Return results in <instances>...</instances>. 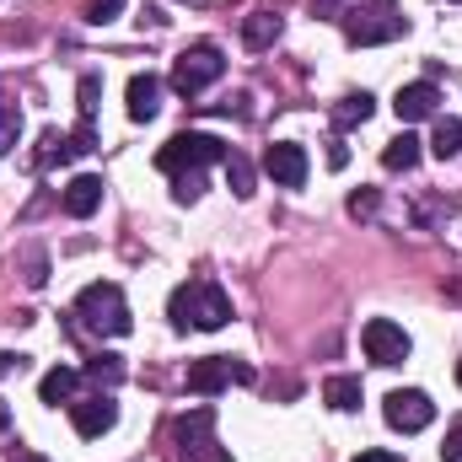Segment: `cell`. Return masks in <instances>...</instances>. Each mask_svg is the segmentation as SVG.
I'll list each match as a JSON object with an SVG mask.
<instances>
[{
  "mask_svg": "<svg viewBox=\"0 0 462 462\" xmlns=\"http://www.w3.org/2000/svg\"><path fill=\"white\" fill-rule=\"evenodd\" d=\"M5 425H11V409H5V403H0V430H5Z\"/></svg>",
  "mask_w": 462,
  "mask_h": 462,
  "instance_id": "cell-34",
  "label": "cell"
},
{
  "mask_svg": "<svg viewBox=\"0 0 462 462\" xmlns=\"http://www.w3.org/2000/svg\"><path fill=\"white\" fill-rule=\"evenodd\" d=\"M349 162V151H345V140H334V145H328V167H345Z\"/></svg>",
  "mask_w": 462,
  "mask_h": 462,
  "instance_id": "cell-31",
  "label": "cell"
},
{
  "mask_svg": "<svg viewBox=\"0 0 462 462\" xmlns=\"http://www.w3.org/2000/svg\"><path fill=\"white\" fill-rule=\"evenodd\" d=\"M382 414H387L393 430L414 436V430H425V425L436 420V403H430V393H420V387H398V393H387Z\"/></svg>",
  "mask_w": 462,
  "mask_h": 462,
  "instance_id": "cell-8",
  "label": "cell"
},
{
  "mask_svg": "<svg viewBox=\"0 0 462 462\" xmlns=\"http://www.w3.org/2000/svg\"><path fill=\"white\" fill-rule=\"evenodd\" d=\"M263 172H269L280 189H301L307 172H312V162H307V151H301L296 140H280V145L263 151Z\"/></svg>",
  "mask_w": 462,
  "mask_h": 462,
  "instance_id": "cell-11",
  "label": "cell"
},
{
  "mask_svg": "<svg viewBox=\"0 0 462 462\" xmlns=\"http://www.w3.org/2000/svg\"><path fill=\"white\" fill-rule=\"evenodd\" d=\"M11 371H27V355H11V349H0V382H5Z\"/></svg>",
  "mask_w": 462,
  "mask_h": 462,
  "instance_id": "cell-30",
  "label": "cell"
},
{
  "mask_svg": "<svg viewBox=\"0 0 462 462\" xmlns=\"http://www.w3.org/2000/svg\"><path fill=\"white\" fill-rule=\"evenodd\" d=\"M60 205H65V216H70V221L97 216V210H103V178H92V172L70 178V183H65V194H60Z\"/></svg>",
  "mask_w": 462,
  "mask_h": 462,
  "instance_id": "cell-12",
  "label": "cell"
},
{
  "mask_svg": "<svg viewBox=\"0 0 462 462\" xmlns=\"http://www.w3.org/2000/svg\"><path fill=\"white\" fill-rule=\"evenodd\" d=\"M70 425H76V436H87V441L108 436V430L118 425L114 393H92V398H76V403H70Z\"/></svg>",
  "mask_w": 462,
  "mask_h": 462,
  "instance_id": "cell-10",
  "label": "cell"
},
{
  "mask_svg": "<svg viewBox=\"0 0 462 462\" xmlns=\"http://www.w3.org/2000/svg\"><path fill=\"white\" fill-rule=\"evenodd\" d=\"M199 194H205V172H178V178H172V199H178V205H194Z\"/></svg>",
  "mask_w": 462,
  "mask_h": 462,
  "instance_id": "cell-24",
  "label": "cell"
},
{
  "mask_svg": "<svg viewBox=\"0 0 462 462\" xmlns=\"http://www.w3.org/2000/svg\"><path fill=\"white\" fill-rule=\"evenodd\" d=\"M345 38L355 49H371V43H387V38H398V32H409V16L393 5V0H360V5H349L345 16Z\"/></svg>",
  "mask_w": 462,
  "mask_h": 462,
  "instance_id": "cell-4",
  "label": "cell"
},
{
  "mask_svg": "<svg viewBox=\"0 0 462 462\" xmlns=\"http://www.w3.org/2000/svg\"><path fill=\"white\" fill-rule=\"evenodd\" d=\"M76 387H81V371H70V365H54V371H43V382H38V398L43 403H76Z\"/></svg>",
  "mask_w": 462,
  "mask_h": 462,
  "instance_id": "cell-15",
  "label": "cell"
},
{
  "mask_svg": "<svg viewBox=\"0 0 462 462\" xmlns=\"http://www.w3.org/2000/svg\"><path fill=\"white\" fill-rule=\"evenodd\" d=\"M420 145H425V140L403 129L398 140H387V151H382V167H387V172H414V167H420Z\"/></svg>",
  "mask_w": 462,
  "mask_h": 462,
  "instance_id": "cell-16",
  "label": "cell"
},
{
  "mask_svg": "<svg viewBox=\"0 0 462 462\" xmlns=\"http://www.w3.org/2000/svg\"><path fill=\"white\" fill-rule=\"evenodd\" d=\"M167 312H172L178 328H205V334H216V328L231 323V296L216 285V280H189V285L172 291Z\"/></svg>",
  "mask_w": 462,
  "mask_h": 462,
  "instance_id": "cell-1",
  "label": "cell"
},
{
  "mask_svg": "<svg viewBox=\"0 0 462 462\" xmlns=\"http://www.w3.org/2000/svg\"><path fill=\"white\" fill-rule=\"evenodd\" d=\"M355 462H398V457H393V452H360Z\"/></svg>",
  "mask_w": 462,
  "mask_h": 462,
  "instance_id": "cell-32",
  "label": "cell"
},
{
  "mask_svg": "<svg viewBox=\"0 0 462 462\" xmlns=\"http://www.w3.org/2000/svg\"><path fill=\"white\" fill-rule=\"evenodd\" d=\"M376 205H382L376 189H355V194H349V216H376Z\"/></svg>",
  "mask_w": 462,
  "mask_h": 462,
  "instance_id": "cell-29",
  "label": "cell"
},
{
  "mask_svg": "<svg viewBox=\"0 0 462 462\" xmlns=\"http://www.w3.org/2000/svg\"><path fill=\"white\" fill-rule=\"evenodd\" d=\"M76 318H81L92 334H103V339H124V334H129V301H124V291H118L114 280L87 285V291L76 296Z\"/></svg>",
  "mask_w": 462,
  "mask_h": 462,
  "instance_id": "cell-3",
  "label": "cell"
},
{
  "mask_svg": "<svg viewBox=\"0 0 462 462\" xmlns=\"http://www.w3.org/2000/svg\"><path fill=\"white\" fill-rule=\"evenodd\" d=\"M226 76V54L216 49V43H194V49H183L178 54V65H172V92H183V97H199L205 87H216Z\"/></svg>",
  "mask_w": 462,
  "mask_h": 462,
  "instance_id": "cell-5",
  "label": "cell"
},
{
  "mask_svg": "<svg viewBox=\"0 0 462 462\" xmlns=\"http://www.w3.org/2000/svg\"><path fill=\"white\" fill-rule=\"evenodd\" d=\"M280 32H285V22H280L274 11H253V16L242 22V43H247V49H269Z\"/></svg>",
  "mask_w": 462,
  "mask_h": 462,
  "instance_id": "cell-17",
  "label": "cell"
},
{
  "mask_svg": "<svg viewBox=\"0 0 462 462\" xmlns=\"http://www.w3.org/2000/svg\"><path fill=\"white\" fill-rule=\"evenodd\" d=\"M189 393H199V398H216V393H226L231 382H253V365H242V360H231V355H205V360H189Z\"/></svg>",
  "mask_w": 462,
  "mask_h": 462,
  "instance_id": "cell-7",
  "label": "cell"
},
{
  "mask_svg": "<svg viewBox=\"0 0 462 462\" xmlns=\"http://www.w3.org/2000/svg\"><path fill=\"white\" fill-rule=\"evenodd\" d=\"M436 103H441L436 81H409V87H398V97H393V114L403 118V124H420V118L436 114Z\"/></svg>",
  "mask_w": 462,
  "mask_h": 462,
  "instance_id": "cell-13",
  "label": "cell"
},
{
  "mask_svg": "<svg viewBox=\"0 0 462 462\" xmlns=\"http://www.w3.org/2000/svg\"><path fill=\"white\" fill-rule=\"evenodd\" d=\"M118 11H124V0H87V22H92V27H103V22H114Z\"/></svg>",
  "mask_w": 462,
  "mask_h": 462,
  "instance_id": "cell-27",
  "label": "cell"
},
{
  "mask_svg": "<svg viewBox=\"0 0 462 462\" xmlns=\"http://www.w3.org/2000/svg\"><path fill=\"white\" fill-rule=\"evenodd\" d=\"M226 183L236 199H247L253 194V162L247 156H236V151H226Z\"/></svg>",
  "mask_w": 462,
  "mask_h": 462,
  "instance_id": "cell-22",
  "label": "cell"
},
{
  "mask_svg": "<svg viewBox=\"0 0 462 462\" xmlns=\"http://www.w3.org/2000/svg\"><path fill=\"white\" fill-rule=\"evenodd\" d=\"M360 345H365V360L371 365H403L409 360V334L398 328V323H387V318H371L365 323V334H360Z\"/></svg>",
  "mask_w": 462,
  "mask_h": 462,
  "instance_id": "cell-9",
  "label": "cell"
},
{
  "mask_svg": "<svg viewBox=\"0 0 462 462\" xmlns=\"http://www.w3.org/2000/svg\"><path fill=\"white\" fill-rule=\"evenodd\" d=\"M16 134H22V114H16L11 103H0V156L16 145Z\"/></svg>",
  "mask_w": 462,
  "mask_h": 462,
  "instance_id": "cell-25",
  "label": "cell"
},
{
  "mask_svg": "<svg viewBox=\"0 0 462 462\" xmlns=\"http://www.w3.org/2000/svg\"><path fill=\"white\" fill-rule=\"evenodd\" d=\"M54 162H76V145H70V134H60V129H49V134H43V151H38V167H54Z\"/></svg>",
  "mask_w": 462,
  "mask_h": 462,
  "instance_id": "cell-21",
  "label": "cell"
},
{
  "mask_svg": "<svg viewBox=\"0 0 462 462\" xmlns=\"http://www.w3.org/2000/svg\"><path fill=\"white\" fill-rule=\"evenodd\" d=\"M457 387H462V360H457Z\"/></svg>",
  "mask_w": 462,
  "mask_h": 462,
  "instance_id": "cell-35",
  "label": "cell"
},
{
  "mask_svg": "<svg viewBox=\"0 0 462 462\" xmlns=\"http://www.w3.org/2000/svg\"><path fill=\"white\" fill-rule=\"evenodd\" d=\"M178 447L189 462H231V452L216 441V409H205V403L178 420Z\"/></svg>",
  "mask_w": 462,
  "mask_h": 462,
  "instance_id": "cell-6",
  "label": "cell"
},
{
  "mask_svg": "<svg viewBox=\"0 0 462 462\" xmlns=\"http://www.w3.org/2000/svg\"><path fill=\"white\" fill-rule=\"evenodd\" d=\"M76 97H81V118L92 124V114H97V97H103V81H97V76H81V87H76Z\"/></svg>",
  "mask_w": 462,
  "mask_h": 462,
  "instance_id": "cell-26",
  "label": "cell"
},
{
  "mask_svg": "<svg viewBox=\"0 0 462 462\" xmlns=\"http://www.w3.org/2000/svg\"><path fill=\"white\" fill-rule=\"evenodd\" d=\"M87 376L103 382V387H118V382H124V360H118V355H97V360L87 365Z\"/></svg>",
  "mask_w": 462,
  "mask_h": 462,
  "instance_id": "cell-23",
  "label": "cell"
},
{
  "mask_svg": "<svg viewBox=\"0 0 462 462\" xmlns=\"http://www.w3.org/2000/svg\"><path fill=\"white\" fill-rule=\"evenodd\" d=\"M11 462H43V457H38V452H16Z\"/></svg>",
  "mask_w": 462,
  "mask_h": 462,
  "instance_id": "cell-33",
  "label": "cell"
},
{
  "mask_svg": "<svg viewBox=\"0 0 462 462\" xmlns=\"http://www.w3.org/2000/svg\"><path fill=\"white\" fill-rule=\"evenodd\" d=\"M441 462H462V414L447 425V441H441Z\"/></svg>",
  "mask_w": 462,
  "mask_h": 462,
  "instance_id": "cell-28",
  "label": "cell"
},
{
  "mask_svg": "<svg viewBox=\"0 0 462 462\" xmlns=\"http://www.w3.org/2000/svg\"><path fill=\"white\" fill-rule=\"evenodd\" d=\"M430 151L441 156V162H452L462 151V118H436V129H430Z\"/></svg>",
  "mask_w": 462,
  "mask_h": 462,
  "instance_id": "cell-20",
  "label": "cell"
},
{
  "mask_svg": "<svg viewBox=\"0 0 462 462\" xmlns=\"http://www.w3.org/2000/svg\"><path fill=\"white\" fill-rule=\"evenodd\" d=\"M371 114H376V97L371 92H349L345 103L334 108V129H355V124H365Z\"/></svg>",
  "mask_w": 462,
  "mask_h": 462,
  "instance_id": "cell-19",
  "label": "cell"
},
{
  "mask_svg": "<svg viewBox=\"0 0 462 462\" xmlns=\"http://www.w3.org/2000/svg\"><path fill=\"white\" fill-rule=\"evenodd\" d=\"M124 97H129V118H134V124H145V118L162 114V81H156L151 70H145V76H129V92H124Z\"/></svg>",
  "mask_w": 462,
  "mask_h": 462,
  "instance_id": "cell-14",
  "label": "cell"
},
{
  "mask_svg": "<svg viewBox=\"0 0 462 462\" xmlns=\"http://www.w3.org/2000/svg\"><path fill=\"white\" fill-rule=\"evenodd\" d=\"M360 398H365V393H360V376H328V382H323V403L339 409V414H355Z\"/></svg>",
  "mask_w": 462,
  "mask_h": 462,
  "instance_id": "cell-18",
  "label": "cell"
},
{
  "mask_svg": "<svg viewBox=\"0 0 462 462\" xmlns=\"http://www.w3.org/2000/svg\"><path fill=\"white\" fill-rule=\"evenodd\" d=\"M226 140L221 134H205V129H183V134H172L162 151H156V167L167 172V178H178V172H205L210 162H226Z\"/></svg>",
  "mask_w": 462,
  "mask_h": 462,
  "instance_id": "cell-2",
  "label": "cell"
}]
</instances>
